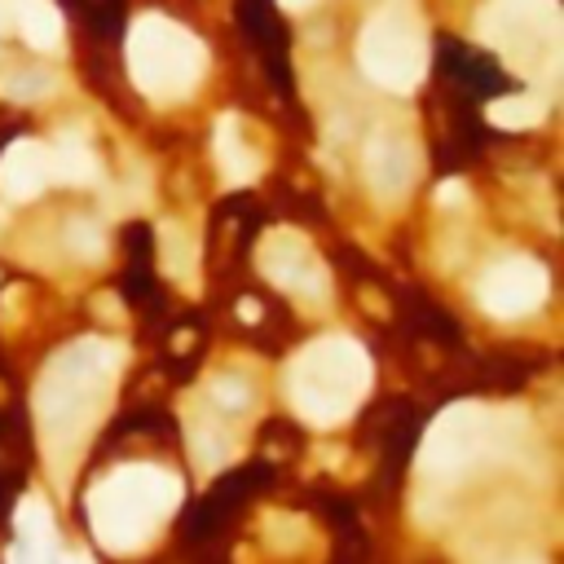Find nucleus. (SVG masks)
<instances>
[{"mask_svg": "<svg viewBox=\"0 0 564 564\" xmlns=\"http://www.w3.org/2000/svg\"><path fill=\"white\" fill-rule=\"evenodd\" d=\"M181 503V480L164 467L128 463L102 476L89 494V525L106 551H137Z\"/></svg>", "mask_w": 564, "mask_h": 564, "instance_id": "f257e3e1", "label": "nucleus"}, {"mask_svg": "<svg viewBox=\"0 0 564 564\" xmlns=\"http://www.w3.org/2000/svg\"><path fill=\"white\" fill-rule=\"evenodd\" d=\"M366 388H371V358L362 344H353L344 336L300 349V358L291 362V375H287L291 406L309 424L349 419L358 411V401L366 397Z\"/></svg>", "mask_w": 564, "mask_h": 564, "instance_id": "f03ea898", "label": "nucleus"}, {"mask_svg": "<svg viewBox=\"0 0 564 564\" xmlns=\"http://www.w3.org/2000/svg\"><path fill=\"white\" fill-rule=\"evenodd\" d=\"M120 366V349L115 344H98V340H85L75 344L71 353H62L45 384L36 388V411H40V424L53 437H85V428L98 419L102 401H106V388H111V375Z\"/></svg>", "mask_w": 564, "mask_h": 564, "instance_id": "7ed1b4c3", "label": "nucleus"}, {"mask_svg": "<svg viewBox=\"0 0 564 564\" xmlns=\"http://www.w3.org/2000/svg\"><path fill=\"white\" fill-rule=\"evenodd\" d=\"M203 62H208L203 45L173 18L146 14L128 32V71L146 98H159V102L186 98L199 85Z\"/></svg>", "mask_w": 564, "mask_h": 564, "instance_id": "20e7f679", "label": "nucleus"}, {"mask_svg": "<svg viewBox=\"0 0 564 564\" xmlns=\"http://www.w3.org/2000/svg\"><path fill=\"white\" fill-rule=\"evenodd\" d=\"M490 49L503 53L507 66L551 79L560 66V5L555 0H490L480 18Z\"/></svg>", "mask_w": 564, "mask_h": 564, "instance_id": "39448f33", "label": "nucleus"}, {"mask_svg": "<svg viewBox=\"0 0 564 564\" xmlns=\"http://www.w3.org/2000/svg\"><path fill=\"white\" fill-rule=\"evenodd\" d=\"M362 71L388 93H411L428 71V32L411 5H384L358 40Z\"/></svg>", "mask_w": 564, "mask_h": 564, "instance_id": "423d86ee", "label": "nucleus"}, {"mask_svg": "<svg viewBox=\"0 0 564 564\" xmlns=\"http://www.w3.org/2000/svg\"><path fill=\"white\" fill-rule=\"evenodd\" d=\"M499 419L486 406H450L433 419L424 446H419V472L428 480H459L480 459L494 454Z\"/></svg>", "mask_w": 564, "mask_h": 564, "instance_id": "0eeeda50", "label": "nucleus"}, {"mask_svg": "<svg viewBox=\"0 0 564 564\" xmlns=\"http://www.w3.org/2000/svg\"><path fill=\"white\" fill-rule=\"evenodd\" d=\"M476 291H480V309L486 313L521 317V313H534L547 300V270L529 256H507V261L486 270Z\"/></svg>", "mask_w": 564, "mask_h": 564, "instance_id": "6e6552de", "label": "nucleus"}, {"mask_svg": "<svg viewBox=\"0 0 564 564\" xmlns=\"http://www.w3.org/2000/svg\"><path fill=\"white\" fill-rule=\"evenodd\" d=\"M261 270L283 283V287H296L300 296H322L327 287V274H322V261L313 256V248L296 229H274L265 243H261Z\"/></svg>", "mask_w": 564, "mask_h": 564, "instance_id": "1a4fd4ad", "label": "nucleus"}, {"mask_svg": "<svg viewBox=\"0 0 564 564\" xmlns=\"http://www.w3.org/2000/svg\"><path fill=\"white\" fill-rule=\"evenodd\" d=\"M415 146L406 137L397 133H379L366 150V177L375 186L379 199H401L406 195V186L415 181Z\"/></svg>", "mask_w": 564, "mask_h": 564, "instance_id": "9d476101", "label": "nucleus"}, {"mask_svg": "<svg viewBox=\"0 0 564 564\" xmlns=\"http://www.w3.org/2000/svg\"><path fill=\"white\" fill-rule=\"evenodd\" d=\"M49 146L40 141H14L5 154H0V190L14 203H27L36 195L49 190Z\"/></svg>", "mask_w": 564, "mask_h": 564, "instance_id": "9b49d317", "label": "nucleus"}, {"mask_svg": "<svg viewBox=\"0 0 564 564\" xmlns=\"http://www.w3.org/2000/svg\"><path fill=\"white\" fill-rule=\"evenodd\" d=\"M14 564H58V547H53V521L45 512L40 499H27L18 507V547H14Z\"/></svg>", "mask_w": 564, "mask_h": 564, "instance_id": "f8f14e48", "label": "nucleus"}, {"mask_svg": "<svg viewBox=\"0 0 564 564\" xmlns=\"http://www.w3.org/2000/svg\"><path fill=\"white\" fill-rule=\"evenodd\" d=\"M5 18L18 23L23 40L36 49H58L62 40V14L53 10V0H0Z\"/></svg>", "mask_w": 564, "mask_h": 564, "instance_id": "ddd939ff", "label": "nucleus"}, {"mask_svg": "<svg viewBox=\"0 0 564 564\" xmlns=\"http://www.w3.org/2000/svg\"><path fill=\"white\" fill-rule=\"evenodd\" d=\"M49 177L53 181H71V186H89L98 177V159L79 137H58L49 146Z\"/></svg>", "mask_w": 564, "mask_h": 564, "instance_id": "4468645a", "label": "nucleus"}, {"mask_svg": "<svg viewBox=\"0 0 564 564\" xmlns=\"http://www.w3.org/2000/svg\"><path fill=\"white\" fill-rule=\"evenodd\" d=\"M216 164H221V173L229 181H248L256 173V159L248 154L243 141H238V124L234 120H221V128H216Z\"/></svg>", "mask_w": 564, "mask_h": 564, "instance_id": "2eb2a0df", "label": "nucleus"}, {"mask_svg": "<svg viewBox=\"0 0 564 564\" xmlns=\"http://www.w3.org/2000/svg\"><path fill=\"white\" fill-rule=\"evenodd\" d=\"M490 124L494 128H507V133H521V128H534V124H542V115H547V106H542V98H534V93H516V98H499V102H490Z\"/></svg>", "mask_w": 564, "mask_h": 564, "instance_id": "dca6fc26", "label": "nucleus"}, {"mask_svg": "<svg viewBox=\"0 0 564 564\" xmlns=\"http://www.w3.org/2000/svg\"><path fill=\"white\" fill-rule=\"evenodd\" d=\"M283 10H304V5H313V0H278Z\"/></svg>", "mask_w": 564, "mask_h": 564, "instance_id": "f3484780", "label": "nucleus"}, {"mask_svg": "<svg viewBox=\"0 0 564 564\" xmlns=\"http://www.w3.org/2000/svg\"><path fill=\"white\" fill-rule=\"evenodd\" d=\"M58 564H89L85 555H58Z\"/></svg>", "mask_w": 564, "mask_h": 564, "instance_id": "a211bd4d", "label": "nucleus"}, {"mask_svg": "<svg viewBox=\"0 0 564 564\" xmlns=\"http://www.w3.org/2000/svg\"><path fill=\"white\" fill-rule=\"evenodd\" d=\"M0 23H5V10H0Z\"/></svg>", "mask_w": 564, "mask_h": 564, "instance_id": "6ab92c4d", "label": "nucleus"}, {"mask_svg": "<svg viewBox=\"0 0 564 564\" xmlns=\"http://www.w3.org/2000/svg\"><path fill=\"white\" fill-rule=\"evenodd\" d=\"M525 564H529V560H525Z\"/></svg>", "mask_w": 564, "mask_h": 564, "instance_id": "aec40b11", "label": "nucleus"}]
</instances>
